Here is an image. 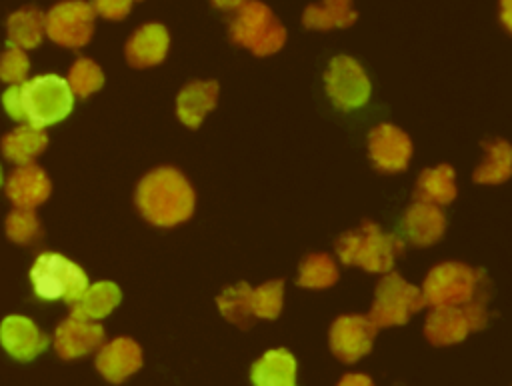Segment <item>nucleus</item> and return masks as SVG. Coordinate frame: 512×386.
<instances>
[{
  "label": "nucleus",
  "instance_id": "nucleus-24",
  "mask_svg": "<svg viewBox=\"0 0 512 386\" xmlns=\"http://www.w3.org/2000/svg\"><path fill=\"white\" fill-rule=\"evenodd\" d=\"M356 12L352 10V0H322L320 4H310L302 22L306 28L328 30V28H346L354 24Z\"/></svg>",
  "mask_w": 512,
  "mask_h": 386
},
{
  "label": "nucleus",
  "instance_id": "nucleus-33",
  "mask_svg": "<svg viewBox=\"0 0 512 386\" xmlns=\"http://www.w3.org/2000/svg\"><path fill=\"white\" fill-rule=\"evenodd\" d=\"M134 0H92V8L96 14H100L106 20H122L130 8H132Z\"/></svg>",
  "mask_w": 512,
  "mask_h": 386
},
{
  "label": "nucleus",
  "instance_id": "nucleus-8",
  "mask_svg": "<svg viewBox=\"0 0 512 386\" xmlns=\"http://www.w3.org/2000/svg\"><path fill=\"white\" fill-rule=\"evenodd\" d=\"M94 18L96 12L90 2L64 0L46 14V34L60 46L80 48L92 38Z\"/></svg>",
  "mask_w": 512,
  "mask_h": 386
},
{
  "label": "nucleus",
  "instance_id": "nucleus-29",
  "mask_svg": "<svg viewBox=\"0 0 512 386\" xmlns=\"http://www.w3.org/2000/svg\"><path fill=\"white\" fill-rule=\"evenodd\" d=\"M66 82H68L74 96L86 98L92 92H96L98 88H102L104 74H102L100 66L96 62H92L90 58H78L72 64Z\"/></svg>",
  "mask_w": 512,
  "mask_h": 386
},
{
  "label": "nucleus",
  "instance_id": "nucleus-25",
  "mask_svg": "<svg viewBox=\"0 0 512 386\" xmlns=\"http://www.w3.org/2000/svg\"><path fill=\"white\" fill-rule=\"evenodd\" d=\"M456 196L454 170L448 164H440L436 168H428L420 174L416 184V198L430 204H448Z\"/></svg>",
  "mask_w": 512,
  "mask_h": 386
},
{
  "label": "nucleus",
  "instance_id": "nucleus-36",
  "mask_svg": "<svg viewBox=\"0 0 512 386\" xmlns=\"http://www.w3.org/2000/svg\"><path fill=\"white\" fill-rule=\"evenodd\" d=\"M246 0H212V4L220 10H238Z\"/></svg>",
  "mask_w": 512,
  "mask_h": 386
},
{
  "label": "nucleus",
  "instance_id": "nucleus-27",
  "mask_svg": "<svg viewBox=\"0 0 512 386\" xmlns=\"http://www.w3.org/2000/svg\"><path fill=\"white\" fill-rule=\"evenodd\" d=\"M216 302L222 316L240 328H248L256 318L252 308V288L246 282L226 288Z\"/></svg>",
  "mask_w": 512,
  "mask_h": 386
},
{
  "label": "nucleus",
  "instance_id": "nucleus-3",
  "mask_svg": "<svg viewBox=\"0 0 512 386\" xmlns=\"http://www.w3.org/2000/svg\"><path fill=\"white\" fill-rule=\"evenodd\" d=\"M336 252L344 264H356L368 272H388L402 252V242L394 234H384L376 224L362 222L338 240Z\"/></svg>",
  "mask_w": 512,
  "mask_h": 386
},
{
  "label": "nucleus",
  "instance_id": "nucleus-28",
  "mask_svg": "<svg viewBox=\"0 0 512 386\" xmlns=\"http://www.w3.org/2000/svg\"><path fill=\"white\" fill-rule=\"evenodd\" d=\"M338 280V268L328 254H310L302 260L298 284L304 288H328Z\"/></svg>",
  "mask_w": 512,
  "mask_h": 386
},
{
  "label": "nucleus",
  "instance_id": "nucleus-14",
  "mask_svg": "<svg viewBox=\"0 0 512 386\" xmlns=\"http://www.w3.org/2000/svg\"><path fill=\"white\" fill-rule=\"evenodd\" d=\"M6 196L16 208L34 210L48 200L50 178L40 166L32 162L20 164L6 180Z\"/></svg>",
  "mask_w": 512,
  "mask_h": 386
},
{
  "label": "nucleus",
  "instance_id": "nucleus-12",
  "mask_svg": "<svg viewBox=\"0 0 512 386\" xmlns=\"http://www.w3.org/2000/svg\"><path fill=\"white\" fill-rule=\"evenodd\" d=\"M368 152L376 168L384 172H400L410 162L412 142L400 128L380 124L368 136Z\"/></svg>",
  "mask_w": 512,
  "mask_h": 386
},
{
  "label": "nucleus",
  "instance_id": "nucleus-1",
  "mask_svg": "<svg viewBox=\"0 0 512 386\" xmlns=\"http://www.w3.org/2000/svg\"><path fill=\"white\" fill-rule=\"evenodd\" d=\"M72 102L74 94L68 82L56 74L12 84L2 94V106L10 118L34 128H44L66 118Z\"/></svg>",
  "mask_w": 512,
  "mask_h": 386
},
{
  "label": "nucleus",
  "instance_id": "nucleus-13",
  "mask_svg": "<svg viewBox=\"0 0 512 386\" xmlns=\"http://www.w3.org/2000/svg\"><path fill=\"white\" fill-rule=\"evenodd\" d=\"M104 340V328L92 320L70 316L54 332V346L62 358H78L94 352Z\"/></svg>",
  "mask_w": 512,
  "mask_h": 386
},
{
  "label": "nucleus",
  "instance_id": "nucleus-17",
  "mask_svg": "<svg viewBox=\"0 0 512 386\" xmlns=\"http://www.w3.org/2000/svg\"><path fill=\"white\" fill-rule=\"evenodd\" d=\"M168 44L170 38L162 24H144L126 42V60L134 68L160 64L168 52Z\"/></svg>",
  "mask_w": 512,
  "mask_h": 386
},
{
  "label": "nucleus",
  "instance_id": "nucleus-30",
  "mask_svg": "<svg viewBox=\"0 0 512 386\" xmlns=\"http://www.w3.org/2000/svg\"><path fill=\"white\" fill-rule=\"evenodd\" d=\"M282 280H270L258 288H252V308L256 318L272 320L282 310Z\"/></svg>",
  "mask_w": 512,
  "mask_h": 386
},
{
  "label": "nucleus",
  "instance_id": "nucleus-35",
  "mask_svg": "<svg viewBox=\"0 0 512 386\" xmlns=\"http://www.w3.org/2000/svg\"><path fill=\"white\" fill-rule=\"evenodd\" d=\"M500 20L512 32V0H500Z\"/></svg>",
  "mask_w": 512,
  "mask_h": 386
},
{
  "label": "nucleus",
  "instance_id": "nucleus-5",
  "mask_svg": "<svg viewBox=\"0 0 512 386\" xmlns=\"http://www.w3.org/2000/svg\"><path fill=\"white\" fill-rule=\"evenodd\" d=\"M30 282L36 296L44 300H64L68 304L76 302L88 286L86 272L56 252H44L36 258L30 268Z\"/></svg>",
  "mask_w": 512,
  "mask_h": 386
},
{
  "label": "nucleus",
  "instance_id": "nucleus-22",
  "mask_svg": "<svg viewBox=\"0 0 512 386\" xmlns=\"http://www.w3.org/2000/svg\"><path fill=\"white\" fill-rule=\"evenodd\" d=\"M120 288L112 282H96L86 286L76 302L70 304V314L76 318L98 320L108 316L120 302Z\"/></svg>",
  "mask_w": 512,
  "mask_h": 386
},
{
  "label": "nucleus",
  "instance_id": "nucleus-31",
  "mask_svg": "<svg viewBox=\"0 0 512 386\" xmlns=\"http://www.w3.org/2000/svg\"><path fill=\"white\" fill-rule=\"evenodd\" d=\"M6 234L16 244H30L40 234V222L30 208H14L6 218Z\"/></svg>",
  "mask_w": 512,
  "mask_h": 386
},
{
  "label": "nucleus",
  "instance_id": "nucleus-37",
  "mask_svg": "<svg viewBox=\"0 0 512 386\" xmlns=\"http://www.w3.org/2000/svg\"><path fill=\"white\" fill-rule=\"evenodd\" d=\"M0 184H2V168H0Z\"/></svg>",
  "mask_w": 512,
  "mask_h": 386
},
{
  "label": "nucleus",
  "instance_id": "nucleus-21",
  "mask_svg": "<svg viewBox=\"0 0 512 386\" xmlns=\"http://www.w3.org/2000/svg\"><path fill=\"white\" fill-rule=\"evenodd\" d=\"M8 46L22 50L36 48L46 34V14L36 6H26L8 16L6 22Z\"/></svg>",
  "mask_w": 512,
  "mask_h": 386
},
{
  "label": "nucleus",
  "instance_id": "nucleus-32",
  "mask_svg": "<svg viewBox=\"0 0 512 386\" xmlns=\"http://www.w3.org/2000/svg\"><path fill=\"white\" fill-rule=\"evenodd\" d=\"M28 70H30V60L22 48L8 46L0 54V80L8 84H20L26 80Z\"/></svg>",
  "mask_w": 512,
  "mask_h": 386
},
{
  "label": "nucleus",
  "instance_id": "nucleus-2",
  "mask_svg": "<svg viewBox=\"0 0 512 386\" xmlns=\"http://www.w3.org/2000/svg\"><path fill=\"white\" fill-rule=\"evenodd\" d=\"M140 214L160 228L176 226L194 212V190L190 182L170 166L148 172L136 188Z\"/></svg>",
  "mask_w": 512,
  "mask_h": 386
},
{
  "label": "nucleus",
  "instance_id": "nucleus-26",
  "mask_svg": "<svg viewBox=\"0 0 512 386\" xmlns=\"http://www.w3.org/2000/svg\"><path fill=\"white\" fill-rule=\"evenodd\" d=\"M486 158L474 170V180L480 184H500L512 176V146L506 140L484 142Z\"/></svg>",
  "mask_w": 512,
  "mask_h": 386
},
{
  "label": "nucleus",
  "instance_id": "nucleus-19",
  "mask_svg": "<svg viewBox=\"0 0 512 386\" xmlns=\"http://www.w3.org/2000/svg\"><path fill=\"white\" fill-rule=\"evenodd\" d=\"M254 386H296V358L286 348L264 352L250 370Z\"/></svg>",
  "mask_w": 512,
  "mask_h": 386
},
{
  "label": "nucleus",
  "instance_id": "nucleus-23",
  "mask_svg": "<svg viewBox=\"0 0 512 386\" xmlns=\"http://www.w3.org/2000/svg\"><path fill=\"white\" fill-rule=\"evenodd\" d=\"M46 144H48V136L42 132V128H34L28 124H22L10 130L0 140L2 154L18 166L32 162L46 148Z\"/></svg>",
  "mask_w": 512,
  "mask_h": 386
},
{
  "label": "nucleus",
  "instance_id": "nucleus-6",
  "mask_svg": "<svg viewBox=\"0 0 512 386\" xmlns=\"http://www.w3.org/2000/svg\"><path fill=\"white\" fill-rule=\"evenodd\" d=\"M426 300L420 288L408 284L400 274L388 272L380 278L370 308V322L376 328L404 324L414 312L424 308Z\"/></svg>",
  "mask_w": 512,
  "mask_h": 386
},
{
  "label": "nucleus",
  "instance_id": "nucleus-9",
  "mask_svg": "<svg viewBox=\"0 0 512 386\" xmlns=\"http://www.w3.org/2000/svg\"><path fill=\"white\" fill-rule=\"evenodd\" d=\"M324 82L330 100L342 110H354L368 102L370 80L362 66L350 56L332 58Z\"/></svg>",
  "mask_w": 512,
  "mask_h": 386
},
{
  "label": "nucleus",
  "instance_id": "nucleus-7",
  "mask_svg": "<svg viewBox=\"0 0 512 386\" xmlns=\"http://www.w3.org/2000/svg\"><path fill=\"white\" fill-rule=\"evenodd\" d=\"M478 274L462 262H444L434 266L422 286L426 304L440 306H466L476 292Z\"/></svg>",
  "mask_w": 512,
  "mask_h": 386
},
{
  "label": "nucleus",
  "instance_id": "nucleus-4",
  "mask_svg": "<svg viewBox=\"0 0 512 386\" xmlns=\"http://www.w3.org/2000/svg\"><path fill=\"white\" fill-rule=\"evenodd\" d=\"M230 38L256 56H268L284 46L286 30L266 4L246 0L230 24Z\"/></svg>",
  "mask_w": 512,
  "mask_h": 386
},
{
  "label": "nucleus",
  "instance_id": "nucleus-18",
  "mask_svg": "<svg viewBox=\"0 0 512 386\" xmlns=\"http://www.w3.org/2000/svg\"><path fill=\"white\" fill-rule=\"evenodd\" d=\"M402 228L412 244L430 246L444 234L446 220L436 204L418 200L406 210Z\"/></svg>",
  "mask_w": 512,
  "mask_h": 386
},
{
  "label": "nucleus",
  "instance_id": "nucleus-15",
  "mask_svg": "<svg viewBox=\"0 0 512 386\" xmlns=\"http://www.w3.org/2000/svg\"><path fill=\"white\" fill-rule=\"evenodd\" d=\"M0 342L10 356L32 360L48 346V336L30 318L8 316L0 324Z\"/></svg>",
  "mask_w": 512,
  "mask_h": 386
},
{
  "label": "nucleus",
  "instance_id": "nucleus-11",
  "mask_svg": "<svg viewBox=\"0 0 512 386\" xmlns=\"http://www.w3.org/2000/svg\"><path fill=\"white\" fill-rule=\"evenodd\" d=\"M376 330L368 316H340L330 328V348L338 360L356 362L370 352Z\"/></svg>",
  "mask_w": 512,
  "mask_h": 386
},
{
  "label": "nucleus",
  "instance_id": "nucleus-10",
  "mask_svg": "<svg viewBox=\"0 0 512 386\" xmlns=\"http://www.w3.org/2000/svg\"><path fill=\"white\" fill-rule=\"evenodd\" d=\"M484 322L486 314L482 304L468 302L466 306H440L428 314L424 334L432 344L446 346L464 340L470 330L482 328Z\"/></svg>",
  "mask_w": 512,
  "mask_h": 386
},
{
  "label": "nucleus",
  "instance_id": "nucleus-20",
  "mask_svg": "<svg viewBox=\"0 0 512 386\" xmlns=\"http://www.w3.org/2000/svg\"><path fill=\"white\" fill-rule=\"evenodd\" d=\"M216 98H218L216 82L212 80L190 82L180 90L176 98V114L186 126L198 128L204 116L216 106Z\"/></svg>",
  "mask_w": 512,
  "mask_h": 386
},
{
  "label": "nucleus",
  "instance_id": "nucleus-16",
  "mask_svg": "<svg viewBox=\"0 0 512 386\" xmlns=\"http://www.w3.org/2000/svg\"><path fill=\"white\" fill-rule=\"evenodd\" d=\"M140 366H142V350L130 338H116L104 344L96 356L98 372L114 384L134 374Z\"/></svg>",
  "mask_w": 512,
  "mask_h": 386
},
{
  "label": "nucleus",
  "instance_id": "nucleus-34",
  "mask_svg": "<svg viewBox=\"0 0 512 386\" xmlns=\"http://www.w3.org/2000/svg\"><path fill=\"white\" fill-rule=\"evenodd\" d=\"M336 386H374V384H372V380L366 374L352 372V374H346Z\"/></svg>",
  "mask_w": 512,
  "mask_h": 386
}]
</instances>
